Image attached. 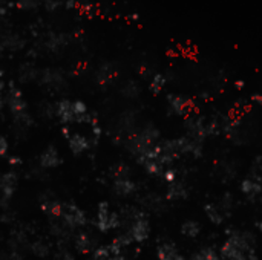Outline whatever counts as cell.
Segmentation results:
<instances>
[{
	"instance_id": "cell-32",
	"label": "cell",
	"mask_w": 262,
	"mask_h": 260,
	"mask_svg": "<svg viewBox=\"0 0 262 260\" xmlns=\"http://www.w3.org/2000/svg\"><path fill=\"white\" fill-rule=\"evenodd\" d=\"M43 3L48 11H56L62 5V0H43Z\"/></svg>"
},
{
	"instance_id": "cell-44",
	"label": "cell",
	"mask_w": 262,
	"mask_h": 260,
	"mask_svg": "<svg viewBox=\"0 0 262 260\" xmlns=\"http://www.w3.org/2000/svg\"><path fill=\"white\" fill-rule=\"evenodd\" d=\"M4 2H5V0H4Z\"/></svg>"
},
{
	"instance_id": "cell-37",
	"label": "cell",
	"mask_w": 262,
	"mask_h": 260,
	"mask_svg": "<svg viewBox=\"0 0 262 260\" xmlns=\"http://www.w3.org/2000/svg\"><path fill=\"white\" fill-rule=\"evenodd\" d=\"M8 162H10L11 165H17V164H20L22 161H20V158H17V156H11Z\"/></svg>"
},
{
	"instance_id": "cell-1",
	"label": "cell",
	"mask_w": 262,
	"mask_h": 260,
	"mask_svg": "<svg viewBox=\"0 0 262 260\" xmlns=\"http://www.w3.org/2000/svg\"><path fill=\"white\" fill-rule=\"evenodd\" d=\"M8 86H10L8 93H4L2 103L8 104V107L11 110V115L14 118V123L22 129H26L32 124V118L26 112V103H25V100H23L22 90L18 87H16L12 80L8 83Z\"/></svg>"
},
{
	"instance_id": "cell-35",
	"label": "cell",
	"mask_w": 262,
	"mask_h": 260,
	"mask_svg": "<svg viewBox=\"0 0 262 260\" xmlns=\"http://www.w3.org/2000/svg\"><path fill=\"white\" fill-rule=\"evenodd\" d=\"M76 0H66V2H64V8L66 9H74L76 8Z\"/></svg>"
},
{
	"instance_id": "cell-10",
	"label": "cell",
	"mask_w": 262,
	"mask_h": 260,
	"mask_svg": "<svg viewBox=\"0 0 262 260\" xmlns=\"http://www.w3.org/2000/svg\"><path fill=\"white\" fill-rule=\"evenodd\" d=\"M135 190H136V184L130 181L129 178L114 181V192L118 196H130Z\"/></svg>"
},
{
	"instance_id": "cell-7",
	"label": "cell",
	"mask_w": 262,
	"mask_h": 260,
	"mask_svg": "<svg viewBox=\"0 0 262 260\" xmlns=\"http://www.w3.org/2000/svg\"><path fill=\"white\" fill-rule=\"evenodd\" d=\"M56 113L58 116V120L63 123V124H68V123H77V115H76V110H74V103H70L69 100H62L57 107H56Z\"/></svg>"
},
{
	"instance_id": "cell-24",
	"label": "cell",
	"mask_w": 262,
	"mask_h": 260,
	"mask_svg": "<svg viewBox=\"0 0 262 260\" xmlns=\"http://www.w3.org/2000/svg\"><path fill=\"white\" fill-rule=\"evenodd\" d=\"M110 175L115 179H124L129 175V167H128L126 164H123V162H118V164H115L114 167L110 169Z\"/></svg>"
},
{
	"instance_id": "cell-30",
	"label": "cell",
	"mask_w": 262,
	"mask_h": 260,
	"mask_svg": "<svg viewBox=\"0 0 262 260\" xmlns=\"http://www.w3.org/2000/svg\"><path fill=\"white\" fill-rule=\"evenodd\" d=\"M37 5H38L37 0H18L17 2L18 9H32V8H37Z\"/></svg>"
},
{
	"instance_id": "cell-14",
	"label": "cell",
	"mask_w": 262,
	"mask_h": 260,
	"mask_svg": "<svg viewBox=\"0 0 262 260\" xmlns=\"http://www.w3.org/2000/svg\"><path fill=\"white\" fill-rule=\"evenodd\" d=\"M76 248L82 254H86V253L92 251V248H94V239L90 238L89 233L82 231V233H78L76 236Z\"/></svg>"
},
{
	"instance_id": "cell-3",
	"label": "cell",
	"mask_w": 262,
	"mask_h": 260,
	"mask_svg": "<svg viewBox=\"0 0 262 260\" xmlns=\"http://www.w3.org/2000/svg\"><path fill=\"white\" fill-rule=\"evenodd\" d=\"M122 225V219L116 213L109 210L108 202L98 204V213H97V228L102 233H108L114 228H118Z\"/></svg>"
},
{
	"instance_id": "cell-29",
	"label": "cell",
	"mask_w": 262,
	"mask_h": 260,
	"mask_svg": "<svg viewBox=\"0 0 262 260\" xmlns=\"http://www.w3.org/2000/svg\"><path fill=\"white\" fill-rule=\"evenodd\" d=\"M221 208L222 211L226 213V215H230V210L233 208V198L232 195H224V198L221 199Z\"/></svg>"
},
{
	"instance_id": "cell-31",
	"label": "cell",
	"mask_w": 262,
	"mask_h": 260,
	"mask_svg": "<svg viewBox=\"0 0 262 260\" xmlns=\"http://www.w3.org/2000/svg\"><path fill=\"white\" fill-rule=\"evenodd\" d=\"M56 259L57 260H76L74 256L70 254L66 248H58L57 254H56Z\"/></svg>"
},
{
	"instance_id": "cell-13",
	"label": "cell",
	"mask_w": 262,
	"mask_h": 260,
	"mask_svg": "<svg viewBox=\"0 0 262 260\" xmlns=\"http://www.w3.org/2000/svg\"><path fill=\"white\" fill-rule=\"evenodd\" d=\"M40 207H42L43 213H46L48 216H62L63 204H60V202L56 201V199L42 198V199H40Z\"/></svg>"
},
{
	"instance_id": "cell-21",
	"label": "cell",
	"mask_w": 262,
	"mask_h": 260,
	"mask_svg": "<svg viewBox=\"0 0 262 260\" xmlns=\"http://www.w3.org/2000/svg\"><path fill=\"white\" fill-rule=\"evenodd\" d=\"M190 260H220V256L216 254V251L213 248L204 247L200 253L194 254Z\"/></svg>"
},
{
	"instance_id": "cell-40",
	"label": "cell",
	"mask_w": 262,
	"mask_h": 260,
	"mask_svg": "<svg viewBox=\"0 0 262 260\" xmlns=\"http://www.w3.org/2000/svg\"><path fill=\"white\" fill-rule=\"evenodd\" d=\"M14 6H17V3H16V2H8V3H6V8H10V9H12Z\"/></svg>"
},
{
	"instance_id": "cell-22",
	"label": "cell",
	"mask_w": 262,
	"mask_h": 260,
	"mask_svg": "<svg viewBox=\"0 0 262 260\" xmlns=\"http://www.w3.org/2000/svg\"><path fill=\"white\" fill-rule=\"evenodd\" d=\"M200 230H201L200 224L198 222H194V221H187L181 227L182 234L187 236V238H196V236L200 234Z\"/></svg>"
},
{
	"instance_id": "cell-15",
	"label": "cell",
	"mask_w": 262,
	"mask_h": 260,
	"mask_svg": "<svg viewBox=\"0 0 262 260\" xmlns=\"http://www.w3.org/2000/svg\"><path fill=\"white\" fill-rule=\"evenodd\" d=\"M69 147H70V150H72L74 155H80V153H83L89 149V141L84 136H82L78 133H74L72 136L69 138Z\"/></svg>"
},
{
	"instance_id": "cell-39",
	"label": "cell",
	"mask_w": 262,
	"mask_h": 260,
	"mask_svg": "<svg viewBox=\"0 0 262 260\" xmlns=\"http://www.w3.org/2000/svg\"><path fill=\"white\" fill-rule=\"evenodd\" d=\"M234 86H236V89H242V87L246 86V81H242V80H238V81L234 83Z\"/></svg>"
},
{
	"instance_id": "cell-41",
	"label": "cell",
	"mask_w": 262,
	"mask_h": 260,
	"mask_svg": "<svg viewBox=\"0 0 262 260\" xmlns=\"http://www.w3.org/2000/svg\"><path fill=\"white\" fill-rule=\"evenodd\" d=\"M129 18H132V20H135V21H136V20L140 18V14H136V12H135V14H130V15H129Z\"/></svg>"
},
{
	"instance_id": "cell-36",
	"label": "cell",
	"mask_w": 262,
	"mask_h": 260,
	"mask_svg": "<svg viewBox=\"0 0 262 260\" xmlns=\"http://www.w3.org/2000/svg\"><path fill=\"white\" fill-rule=\"evenodd\" d=\"M252 100H253L254 103H258V104L262 106V95H258V93H253V95H252Z\"/></svg>"
},
{
	"instance_id": "cell-4",
	"label": "cell",
	"mask_w": 262,
	"mask_h": 260,
	"mask_svg": "<svg viewBox=\"0 0 262 260\" xmlns=\"http://www.w3.org/2000/svg\"><path fill=\"white\" fill-rule=\"evenodd\" d=\"M62 218L64 221V224L70 228L76 230L78 227L86 225V215L72 202H64L63 204V210H62Z\"/></svg>"
},
{
	"instance_id": "cell-42",
	"label": "cell",
	"mask_w": 262,
	"mask_h": 260,
	"mask_svg": "<svg viewBox=\"0 0 262 260\" xmlns=\"http://www.w3.org/2000/svg\"><path fill=\"white\" fill-rule=\"evenodd\" d=\"M0 14H2V17L6 15V6H2V8H0Z\"/></svg>"
},
{
	"instance_id": "cell-26",
	"label": "cell",
	"mask_w": 262,
	"mask_h": 260,
	"mask_svg": "<svg viewBox=\"0 0 262 260\" xmlns=\"http://www.w3.org/2000/svg\"><path fill=\"white\" fill-rule=\"evenodd\" d=\"M122 93H123L124 97H128V98H135V97H138V93H140V86H138V83H135V81H128V84L123 87Z\"/></svg>"
},
{
	"instance_id": "cell-28",
	"label": "cell",
	"mask_w": 262,
	"mask_h": 260,
	"mask_svg": "<svg viewBox=\"0 0 262 260\" xmlns=\"http://www.w3.org/2000/svg\"><path fill=\"white\" fill-rule=\"evenodd\" d=\"M2 260H23V256L17 251V248L11 247L8 251L4 253L2 256Z\"/></svg>"
},
{
	"instance_id": "cell-12",
	"label": "cell",
	"mask_w": 262,
	"mask_h": 260,
	"mask_svg": "<svg viewBox=\"0 0 262 260\" xmlns=\"http://www.w3.org/2000/svg\"><path fill=\"white\" fill-rule=\"evenodd\" d=\"M241 190L250 199H254L256 196H259L262 193V182H259V181H256L253 178L244 179L242 184H241Z\"/></svg>"
},
{
	"instance_id": "cell-38",
	"label": "cell",
	"mask_w": 262,
	"mask_h": 260,
	"mask_svg": "<svg viewBox=\"0 0 262 260\" xmlns=\"http://www.w3.org/2000/svg\"><path fill=\"white\" fill-rule=\"evenodd\" d=\"M62 132H63V135H64V138H66L68 141H69V138H70V136H72V135L69 133V129H68V127H63V129H62Z\"/></svg>"
},
{
	"instance_id": "cell-20",
	"label": "cell",
	"mask_w": 262,
	"mask_h": 260,
	"mask_svg": "<svg viewBox=\"0 0 262 260\" xmlns=\"http://www.w3.org/2000/svg\"><path fill=\"white\" fill-rule=\"evenodd\" d=\"M112 80V66L109 63H104L97 72V83L98 84H108Z\"/></svg>"
},
{
	"instance_id": "cell-34",
	"label": "cell",
	"mask_w": 262,
	"mask_h": 260,
	"mask_svg": "<svg viewBox=\"0 0 262 260\" xmlns=\"http://www.w3.org/2000/svg\"><path fill=\"white\" fill-rule=\"evenodd\" d=\"M0 143H2V149H0V153H2L4 156L8 153V141L5 136H2V139H0Z\"/></svg>"
},
{
	"instance_id": "cell-5",
	"label": "cell",
	"mask_w": 262,
	"mask_h": 260,
	"mask_svg": "<svg viewBox=\"0 0 262 260\" xmlns=\"http://www.w3.org/2000/svg\"><path fill=\"white\" fill-rule=\"evenodd\" d=\"M176 146L180 153H190L195 158L202 155V141L195 136H181L176 139Z\"/></svg>"
},
{
	"instance_id": "cell-11",
	"label": "cell",
	"mask_w": 262,
	"mask_h": 260,
	"mask_svg": "<svg viewBox=\"0 0 262 260\" xmlns=\"http://www.w3.org/2000/svg\"><path fill=\"white\" fill-rule=\"evenodd\" d=\"M160 260H184L174 244H161L156 250Z\"/></svg>"
},
{
	"instance_id": "cell-33",
	"label": "cell",
	"mask_w": 262,
	"mask_h": 260,
	"mask_svg": "<svg viewBox=\"0 0 262 260\" xmlns=\"http://www.w3.org/2000/svg\"><path fill=\"white\" fill-rule=\"evenodd\" d=\"M162 176H164V179H166V181L172 184V182H175V179H176V172H175V170H172V169H169V170H166V172H164V175H162Z\"/></svg>"
},
{
	"instance_id": "cell-2",
	"label": "cell",
	"mask_w": 262,
	"mask_h": 260,
	"mask_svg": "<svg viewBox=\"0 0 262 260\" xmlns=\"http://www.w3.org/2000/svg\"><path fill=\"white\" fill-rule=\"evenodd\" d=\"M160 138V132L158 129H155L154 126H148L146 129H142L138 135L132 136L129 141V150L138 156H141L142 153H146L149 149H152L154 146H156V139Z\"/></svg>"
},
{
	"instance_id": "cell-8",
	"label": "cell",
	"mask_w": 262,
	"mask_h": 260,
	"mask_svg": "<svg viewBox=\"0 0 262 260\" xmlns=\"http://www.w3.org/2000/svg\"><path fill=\"white\" fill-rule=\"evenodd\" d=\"M129 233L135 242H144L149 238V233H150V225H149L148 219L141 218V219L134 221Z\"/></svg>"
},
{
	"instance_id": "cell-19",
	"label": "cell",
	"mask_w": 262,
	"mask_h": 260,
	"mask_svg": "<svg viewBox=\"0 0 262 260\" xmlns=\"http://www.w3.org/2000/svg\"><path fill=\"white\" fill-rule=\"evenodd\" d=\"M141 165H142V167L146 169V172L150 173L152 176L164 175V164H162L160 159H149V161H144Z\"/></svg>"
},
{
	"instance_id": "cell-9",
	"label": "cell",
	"mask_w": 262,
	"mask_h": 260,
	"mask_svg": "<svg viewBox=\"0 0 262 260\" xmlns=\"http://www.w3.org/2000/svg\"><path fill=\"white\" fill-rule=\"evenodd\" d=\"M60 164H62V159H60L58 152H57V149L54 146L48 147L42 153V156H40V165H42V167H44V169H54V167H57V165H60Z\"/></svg>"
},
{
	"instance_id": "cell-18",
	"label": "cell",
	"mask_w": 262,
	"mask_h": 260,
	"mask_svg": "<svg viewBox=\"0 0 262 260\" xmlns=\"http://www.w3.org/2000/svg\"><path fill=\"white\" fill-rule=\"evenodd\" d=\"M168 103H169L170 112L175 115H182L187 106V100L180 95H168Z\"/></svg>"
},
{
	"instance_id": "cell-25",
	"label": "cell",
	"mask_w": 262,
	"mask_h": 260,
	"mask_svg": "<svg viewBox=\"0 0 262 260\" xmlns=\"http://www.w3.org/2000/svg\"><path fill=\"white\" fill-rule=\"evenodd\" d=\"M164 84H166V77L162 74H155L152 81H150L149 89H150V92L154 93V95H158V93L161 92V89L164 87Z\"/></svg>"
},
{
	"instance_id": "cell-27",
	"label": "cell",
	"mask_w": 262,
	"mask_h": 260,
	"mask_svg": "<svg viewBox=\"0 0 262 260\" xmlns=\"http://www.w3.org/2000/svg\"><path fill=\"white\" fill-rule=\"evenodd\" d=\"M94 259L95 260H110V248L109 245L106 247H100L94 251Z\"/></svg>"
},
{
	"instance_id": "cell-23",
	"label": "cell",
	"mask_w": 262,
	"mask_h": 260,
	"mask_svg": "<svg viewBox=\"0 0 262 260\" xmlns=\"http://www.w3.org/2000/svg\"><path fill=\"white\" fill-rule=\"evenodd\" d=\"M31 251L37 256V257H40V259H44V257H48L50 256V245L48 244H44V242H42V241H37V242H34L32 245H31Z\"/></svg>"
},
{
	"instance_id": "cell-43",
	"label": "cell",
	"mask_w": 262,
	"mask_h": 260,
	"mask_svg": "<svg viewBox=\"0 0 262 260\" xmlns=\"http://www.w3.org/2000/svg\"><path fill=\"white\" fill-rule=\"evenodd\" d=\"M256 228L262 233V221H259V222H256Z\"/></svg>"
},
{
	"instance_id": "cell-16",
	"label": "cell",
	"mask_w": 262,
	"mask_h": 260,
	"mask_svg": "<svg viewBox=\"0 0 262 260\" xmlns=\"http://www.w3.org/2000/svg\"><path fill=\"white\" fill-rule=\"evenodd\" d=\"M187 198V187L184 182H172L168 188V199H186Z\"/></svg>"
},
{
	"instance_id": "cell-6",
	"label": "cell",
	"mask_w": 262,
	"mask_h": 260,
	"mask_svg": "<svg viewBox=\"0 0 262 260\" xmlns=\"http://www.w3.org/2000/svg\"><path fill=\"white\" fill-rule=\"evenodd\" d=\"M16 187H17V175L14 172H8L2 176V185H0V188H2V207L4 210L6 211L8 210V201L12 198L14 192H16Z\"/></svg>"
},
{
	"instance_id": "cell-17",
	"label": "cell",
	"mask_w": 262,
	"mask_h": 260,
	"mask_svg": "<svg viewBox=\"0 0 262 260\" xmlns=\"http://www.w3.org/2000/svg\"><path fill=\"white\" fill-rule=\"evenodd\" d=\"M204 210H206L207 218H208L213 224H215V225L222 224V221H224V211H222L221 207H218V205H215V204H207V205L204 207Z\"/></svg>"
}]
</instances>
